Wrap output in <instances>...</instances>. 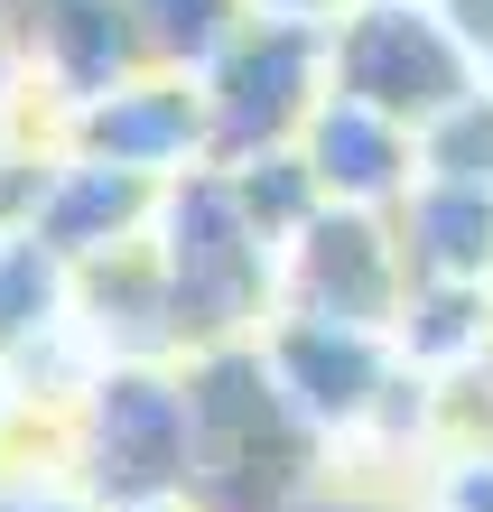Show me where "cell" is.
I'll use <instances>...</instances> for the list:
<instances>
[{
	"label": "cell",
	"instance_id": "obj_1",
	"mask_svg": "<svg viewBox=\"0 0 493 512\" xmlns=\"http://www.w3.org/2000/svg\"><path fill=\"white\" fill-rule=\"evenodd\" d=\"M177 373H187V410H196V475H187L196 512H298L317 494L326 438L270 382L261 336L177 354Z\"/></svg>",
	"mask_w": 493,
	"mask_h": 512
},
{
	"label": "cell",
	"instance_id": "obj_2",
	"mask_svg": "<svg viewBox=\"0 0 493 512\" xmlns=\"http://www.w3.org/2000/svg\"><path fill=\"white\" fill-rule=\"evenodd\" d=\"M159 261H168V298H177V336L187 354L205 345H242L280 317V252L261 243V224L242 215L233 168H187L159 196Z\"/></svg>",
	"mask_w": 493,
	"mask_h": 512
},
{
	"label": "cell",
	"instance_id": "obj_3",
	"mask_svg": "<svg viewBox=\"0 0 493 512\" xmlns=\"http://www.w3.org/2000/svg\"><path fill=\"white\" fill-rule=\"evenodd\" d=\"M196 475V410L177 364H103L84 391V494L103 512L177 503Z\"/></svg>",
	"mask_w": 493,
	"mask_h": 512
},
{
	"label": "cell",
	"instance_id": "obj_4",
	"mask_svg": "<svg viewBox=\"0 0 493 512\" xmlns=\"http://www.w3.org/2000/svg\"><path fill=\"white\" fill-rule=\"evenodd\" d=\"M335 94V28H289L252 19L242 38L205 66V112H214V168L261 159V149H298L307 122Z\"/></svg>",
	"mask_w": 493,
	"mask_h": 512
},
{
	"label": "cell",
	"instance_id": "obj_5",
	"mask_svg": "<svg viewBox=\"0 0 493 512\" xmlns=\"http://www.w3.org/2000/svg\"><path fill=\"white\" fill-rule=\"evenodd\" d=\"M335 94L428 131L438 112L484 94V66L466 56L438 0H363L354 19H335Z\"/></svg>",
	"mask_w": 493,
	"mask_h": 512
},
{
	"label": "cell",
	"instance_id": "obj_6",
	"mask_svg": "<svg viewBox=\"0 0 493 512\" xmlns=\"http://www.w3.org/2000/svg\"><path fill=\"white\" fill-rule=\"evenodd\" d=\"M400 308H410V252H400L391 215L326 205L280 252V317H326V326H373V336H391Z\"/></svg>",
	"mask_w": 493,
	"mask_h": 512
},
{
	"label": "cell",
	"instance_id": "obj_7",
	"mask_svg": "<svg viewBox=\"0 0 493 512\" xmlns=\"http://www.w3.org/2000/svg\"><path fill=\"white\" fill-rule=\"evenodd\" d=\"M261 364H270V382L289 391V410L326 447L363 438L391 410L400 373H410L391 336H373V326H326V317H270L261 326Z\"/></svg>",
	"mask_w": 493,
	"mask_h": 512
},
{
	"label": "cell",
	"instance_id": "obj_8",
	"mask_svg": "<svg viewBox=\"0 0 493 512\" xmlns=\"http://www.w3.org/2000/svg\"><path fill=\"white\" fill-rule=\"evenodd\" d=\"M75 159H112V168H140V177H187V168H205V159H214L205 75L149 66V75H131V84H112L103 103H84Z\"/></svg>",
	"mask_w": 493,
	"mask_h": 512
},
{
	"label": "cell",
	"instance_id": "obj_9",
	"mask_svg": "<svg viewBox=\"0 0 493 512\" xmlns=\"http://www.w3.org/2000/svg\"><path fill=\"white\" fill-rule=\"evenodd\" d=\"M298 149H307V168H317L326 205L391 215V205L419 187V131L391 122V112H373V103H345V94H326V112L307 122Z\"/></svg>",
	"mask_w": 493,
	"mask_h": 512
},
{
	"label": "cell",
	"instance_id": "obj_10",
	"mask_svg": "<svg viewBox=\"0 0 493 512\" xmlns=\"http://www.w3.org/2000/svg\"><path fill=\"white\" fill-rule=\"evenodd\" d=\"M159 196H168V177H140V168H112V159H66L47 177V205L28 233L66 261H94L112 243H140L159 224Z\"/></svg>",
	"mask_w": 493,
	"mask_h": 512
},
{
	"label": "cell",
	"instance_id": "obj_11",
	"mask_svg": "<svg viewBox=\"0 0 493 512\" xmlns=\"http://www.w3.org/2000/svg\"><path fill=\"white\" fill-rule=\"evenodd\" d=\"M391 233H400V252H410V280L493 289V187H447V177H419V187L391 205Z\"/></svg>",
	"mask_w": 493,
	"mask_h": 512
},
{
	"label": "cell",
	"instance_id": "obj_12",
	"mask_svg": "<svg viewBox=\"0 0 493 512\" xmlns=\"http://www.w3.org/2000/svg\"><path fill=\"white\" fill-rule=\"evenodd\" d=\"M391 345H400V364L428 373V382L484 364V345H493V289H466V280H410V308H400Z\"/></svg>",
	"mask_w": 493,
	"mask_h": 512
},
{
	"label": "cell",
	"instance_id": "obj_13",
	"mask_svg": "<svg viewBox=\"0 0 493 512\" xmlns=\"http://www.w3.org/2000/svg\"><path fill=\"white\" fill-rule=\"evenodd\" d=\"M131 28L149 47V66L168 75H205L242 28H252V0H131Z\"/></svg>",
	"mask_w": 493,
	"mask_h": 512
},
{
	"label": "cell",
	"instance_id": "obj_14",
	"mask_svg": "<svg viewBox=\"0 0 493 512\" xmlns=\"http://www.w3.org/2000/svg\"><path fill=\"white\" fill-rule=\"evenodd\" d=\"M419 177H447V187H493V84L419 131Z\"/></svg>",
	"mask_w": 493,
	"mask_h": 512
},
{
	"label": "cell",
	"instance_id": "obj_15",
	"mask_svg": "<svg viewBox=\"0 0 493 512\" xmlns=\"http://www.w3.org/2000/svg\"><path fill=\"white\" fill-rule=\"evenodd\" d=\"M428 512H493V447L484 457H438V503Z\"/></svg>",
	"mask_w": 493,
	"mask_h": 512
},
{
	"label": "cell",
	"instance_id": "obj_16",
	"mask_svg": "<svg viewBox=\"0 0 493 512\" xmlns=\"http://www.w3.org/2000/svg\"><path fill=\"white\" fill-rule=\"evenodd\" d=\"M0 512H103L84 485H0Z\"/></svg>",
	"mask_w": 493,
	"mask_h": 512
},
{
	"label": "cell",
	"instance_id": "obj_17",
	"mask_svg": "<svg viewBox=\"0 0 493 512\" xmlns=\"http://www.w3.org/2000/svg\"><path fill=\"white\" fill-rule=\"evenodd\" d=\"M354 10H363V0H252V19H289V28H335Z\"/></svg>",
	"mask_w": 493,
	"mask_h": 512
},
{
	"label": "cell",
	"instance_id": "obj_18",
	"mask_svg": "<svg viewBox=\"0 0 493 512\" xmlns=\"http://www.w3.org/2000/svg\"><path fill=\"white\" fill-rule=\"evenodd\" d=\"M19 84H28V56H19V38H10V28H0V112L19 103Z\"/></svg>",
	"mask_w": 493,
	"mask_h": 512
},
{
	"label": "cell",
	"instance_id": "obj_19",
	"mask_svg": "<svg viewBox=\"0 0 493 512\" xmlns=\"http://www.w3.org/2000/svg\"><path fill=\"white\" fill-rule=\"evenodd\" d=\"M10 410H19V364H0V429H10Z\"/></svg>",
	"mask_w": 493,
	"mask_h": 512
},
{
	"label": "cell",
	"instance_id": "obj_20",
	"mask_svg": "<svg viewBox=\"0 0 493 512\" xmlns=\"http://www.w3.org/2000/svg\"><path fill=\"white\" fill-rule=\"evenodd\" d=\"M131 512H196V503H187V494H177V503H131Z\"/></svg>",
	"mask_w": 493,
	"mask_h": 512
},
{
	"label": "cell",
	"instance_id": "obj_21",
	"mask_svg": "<svg viewBox=\"0 0 493 512\" xmlns=\"http://www.w3.org/2000/svg\"><path fill=\"white\" fill-rule=\"evenodd\" d=\"M484 84H493V66H484Z\"/></svg>",
	"mask_w": 493,
	"mask_h": 512
}]
</instances>
